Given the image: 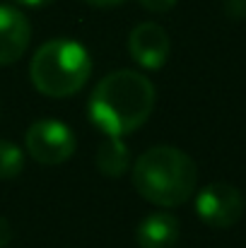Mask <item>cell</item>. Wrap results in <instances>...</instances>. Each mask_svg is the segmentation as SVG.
Wrapping results in <instances>:
<instances>
[{"label":"cell","mask_w":246,"mask_h":248,"mask_svg":"<svg viewBox=\"0 0 246 248\" xmlns=\"http://www.w3.org/2000/svg\"><path fill=\"white\" fill-rule=\"evenodd\" d=\"M89 121L109 138H126L140 130L155 111V84L135 70L104 75L89 94Z\"/></svg>","instance_id":"cell-1"},{"label":"cell","mask_w":246,"mask_h":248,"mask_svg":"<svg viewBox=\"0 0 246 248\" xmlns=\"http://www.w3.org/2000/svg\"><path fill=\"white\" fill-rule=\"evenodd\" d=\"M196 186H198L196 162L179 147L171 145L150 147L133 164L135 193L157 207L183 205L196 193Z\"/></svg>","instance_id":"cell-2"},{"label":"cell","mask_w":246,"mask_h":248,"mask_svg":"<svg viewBox=\"0 0 246 248\" xmlns=\"http://www.w3.org/2000/svg\"><path fill=\"white\" fill-rule=\"evenodd\" d=\"M92 78V58L75 39H51L39 46L29 63V80L39 94L66 99L84 89Z\"/></svg>","instance_id":"cell-3"},{"label":"cell","mask_w":246,"mask_h":248,"mask_svg":"<svg viewBox=\"0 0 246 248\" xmlns=\"http://www.w3.org/2000/svg\"><path fill=\"white\" fill-rule=\"evenodd\" d=\"M24 147L34 162L44 166H58L75 155L78 140L63 121L41 118L29 125L24 135Z\"/></svg>","instance_id":"cell-4"},{"label":"cell","mask_w":246,"mask_h":248,"mask_svg":"<svg viewBox=\"0 0 246 248\" xmlns=\"http://www.w3.org/2000/svg\"><path fill=\"white\" fill-rule=\"evenodd\" d=\"M196 215L213 229H230L244 215V198L232 183H208L196 195Z\"/></svg>","instance_id":"cell-5"},{"label":"cell","mask_w":246,"mask_h":248,"mask_svg":"<svg viewBox=\"0 0 246 248\" xmlns=\"http://www.w3.org/2000/svg\"><path fill=\"white\" fill-rule=\"evenodd\" d=\"M128 53L143 70H160L169 61L171 39L162 24L140 22L128 34Z\"/></svg>","instance_id":"cell-6"},{"label":"cell","mask_w":246,"mask_h":248,"mask_svg":"<svg viewBox=\"0 0 246 248\" xmlns=\"http://www.w3.org/2000/svg\"><path fill=\"white\" fill-rule=\"evenodd\" d=\"M32 41V24L27 15L12 5H0V65L17 63Z\"/></svg>","instance_id":"cell-7"},{"label":"cell","mask_w":246,"mask_h":248,"mask_svg":"<svg viewBox=\"0 0 246 248\" xmlns=\"http://www.w3.org/2000/svg\"><path fill=\"white\" fill-rule=\"evenodd\" d=\"M179 219L166 212V210H160V212H152L148 215L138 229H135V244L140 248H174L176 241H179Z\"/></svg>","instance_id":"cell-8"},{"label":"cell","mask_w":246,"mask_h":248,"mask_svg":"<svg viewBox=\"0 0 246 248\" xmlns=\"http://www.w3.org/2000/svg\"><path fill=\"white\" fill-rule=\"evenodd\" d=\"M94 166L99 169V173L109 176V178H118L131 169V152L123 142V138H109L97 147L94 152Z\"/></svg>","instance_id":"cell-9"},{"label":"cell","mask_w":246,"mask_h":248,"mask_svg":"<svg viewBox=\"0 0 246 248\" xmlns=\"http://www.w3.org/2000/svg\"><path fill=\"white\" fill-rule=\"evenodd\" d=\"M22 169H24V152L15 142L0 140V181H10L19 176Z\"/></svg>","instance_id":"cell-10"},{"label":"cell","mask_w":246,"mask_h":248,"mask_svg":"<svg viewBox=\"0 0 246 248\" xmlns=\"http://www.w3.org/2000/svg\"><path fill=\"white\" fill-rule=\"evenodd\" d=\"M138 2L150 12H169L176 5V0H138Z\"/></svg>","instance_id":"cell-11"},{"label":"cell","mask_w":246,"mask_h":248,"mask_svg":"<svg viewBox=\"0 0 246 248\" xmlns=\"http://www.w3.org/2000/svg\"><path fill=\"white\" fill-rule=\"evenodd\" d=\"M10 239H12V227H10V222L5 217H0V248L7 246Z\"/></svg>","instance_id":"cell-12"},{"label":"cell","mask_w":246,"mask_h":248,"mask_svg":"<svg viewBox=\"0 0 246 248\" xmlns=\"http://www.w3.org/2000/svg\"><path fill=\"white\" fill-rule=\"evenodd\" d=\"M84 2L92 5V7H116V5H121L126 0H84Z\"/></svg>","instance_id":"cell-13"},{"label":"cell","mask_w":246,"mask_h":248,"mask_svg":"<svg viewBox=\"0 0 246 248\" xmlns=\"http://www.w3.org/2000/svg\"><path fill=\"white\" fill-rule=\"evenodd\" d=\"M17 5H22V7H46V5H51L53 0H15Z\"/></svg>","instance_id":"cell-14"}]
</instances>
